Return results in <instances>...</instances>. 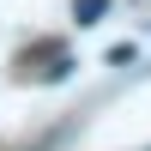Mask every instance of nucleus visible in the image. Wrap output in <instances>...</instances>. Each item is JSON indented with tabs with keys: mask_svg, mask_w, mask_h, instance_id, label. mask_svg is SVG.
<instances>
[{
	"mask_svg": "<svg viewBox=\"0 0 151 151\" xmlns=\"http://www.w3.org/2000/svg\"><path fill=\"white\" fill-rule=\"evenodd\" d=\"M103 12H109V0H73V18L79 24H97Z\"/></svg>",
	"mask_w": 151,
	"mask_h": 151,
	"instance_id": "obj_1",
	"label": "nucleus"
},
{
	"mask_svg": "<svg viewBox=\"0 0 151 151\" xmlns=\"http://www.w3.org/2000/svg\"><path fill=\"white\" fill-rule=\"evenodd\" d=\"M133 60H139L133 42H115V48H109V67H133Z\"/></svg>",
	"mask_w": 151,
	"mask_h": 151,
	"instance_id": "obj_2",
	"label": "nucleus"
}]
</instances>
